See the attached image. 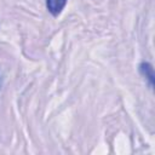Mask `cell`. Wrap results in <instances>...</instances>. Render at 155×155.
<instances>
[{
	"instance_id": "cell-1",
	"label": "cell",
	"mask_w": 155,
	"mask_h": 155,
	"mask_svg": "<svg viewBox=\"0 0 155 155\" xmlns=\"http://www.w3.org/2000/svg\"><path fill=\"white\" fill-rule=\"evenodd\" d=\"M65 4H67V0H46L47 10L53 16H58L64 8Z\"/></svg>"
},
{
	"instance_id": "cell-2",
	"label": "cell",
	"mask_w": 155,
	"mask_h": 155,
	"mask_svg": "<svg viewBox=\"0 0 155 155\" xmlns=\"http://www.w3.org/2000/svg\"><path fill=\"white\" fill-rule=\"evenodd\" d=\"M139 71L143 76H145V79L149 81L150 86L154 85V70H153V67L150 63H145L143 62L140 65H139Z\"/></svg>"
},
{
	"instance_id": "cell-3",
	"label": "cell",
	"mask_w": 155,
	"mask_h": 155,
	"mask_svg": "<svg viewBox=\"0 0 155 155\" xmlns=\"http://www.w3.org/2000/svg\"><path fill=\"white\" fill-rule=\"evenodd\" d=\"M1 84H2V78H1V74H0V90H1Z\"/></svg>"
}]
</instances>
